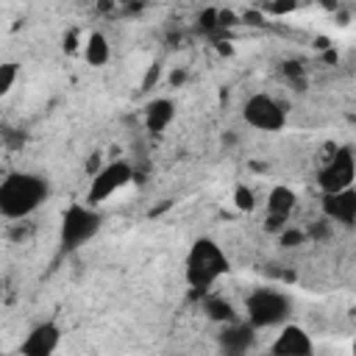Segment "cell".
Wrapping results in <instances>:
<instances>
[{
  "label": "cell",
  "mask_w": 356,
  "mask_h": 356,
  "mask_svg": "<svg viewBox=\"0 0 356 356\" xmlns=\"http://www.w3.org/2000/svg\"><path fill=\"white\" fill-rule=\"evenodd\" d=\"M44 197H47V184L33 172H11L0 184V211L8 220L28 217L42 206Z\"/></svg>",
  "instance_id": "1"
},
{
  "label": "cell",
  "mask_w": 356,
  "mask_h": 356,
  "mask_svg": "<svg viewBox=\"0 0 356 356\" xmlns=\"http://www.w3.org/2000/svg\"><path fill=\"white\" fill-rule=\"evenodd\" d=\"M234 206H236L239 211H253L256 197H253V192H250L245 184H239V186L234 189Z\"/></svg>",
  "instance_id": "16"
},
{
  "label": "cell",
  "mask_w": 356,
  "mask_h": 356,
  "mask_svg": "<svg viewBox=\"0 0 356 356\" xmlns=\"http://www.w3.org/2000/svg\"><path fill=\"white\" fill-rule=\"evenodd\" d=\"M264 11H253V8H248L245 14H242V22H248V25H264Z\"/></svg>",
  "instance_id": "22"
},
{
  "label": "cell",
  "mask_w": 356,
  "mask_h": 356,
  "mask_svg": "<svg viewBox=\"0 0 356 356\" xmlns=\"http://www.w3.org/2000/svg\"><path fill=\"white\" fill-rule=\"evenodd\" d=\"M83 58H86L92 67H103V64L111 58V47H108V39H106L100 31L89 33V39L83 42Z\"/></svg>",
  "instance_id": "14"
},
{
  "label": "cell",
  "mask_w": 356,
  "mask_h": 356,
  "mask_svg": "<svg viewBox=\"0 0 356 356\" xmlns=\"http://www.w3.org/2000/svg\"><path fill=\"white\" fill-rule=\"evenodd\" d=\"M100 228V214L92 206L72 203L61 217V245L64 250H75L83 242H89Z\"/></svg>",
  "instance_id": "4"
},
{
  "label": "cell",
  "mask_w": 356,
  "mask_h": 356,
  "mask_svg": "<svg viewBox=\"0 0 356 356\" xmlns=\"http://www.w3.org/2000/svg\"><path fill=\"white\" fill-rule=\"evenodd\" d=\"M236 22V17L231 14V11H220V28H228V25H234Z\"/></svg>",
  "instance_id": "24"
},
{
  "label": "cell",
  "mask_w": 356,
  "mask_h": 356,
  "mask_svg": "<svg viewBox=\"0 0 356 356\" xmlns=\"http://www.w3.org/2000/svg\"><path fill=\"white\" fill-rule=\"evenodd\" d=\"M159 75H161V67L159 64H153L150 70H147V75H145V81H142V89H150L156 81H159Z\"/></svg>",
  "instance_id": "23"
},
{
  "label": "cell",
  "mask_w": 356,
  "mask_h": 356,
  "mask_svg": "<svg viewBox=\"0 0 356 356\" xmlns=\"http://www.w3.org/2000/svg\"><path fill=\"white\" fill-rule=\"evenodd\" d=\"M228 270V259L214 239H195L186 253V281L192 289L206 292L222 273Z\"/></svg>",
  "instance_id": "2"
},
{
  "label": "cell",
  "mask_w": 356,
  "mask_h": 356,
  "mask_svg": "<svg viewBox=\"0 0 356 356\" xmlns=\"http://www.w3.org/2000/svg\"><path fill=\"white\" fill-rule=\"evenodd\" d=\"M312 350H314V345H312V337L306 334V328L284 325L281 334L275 337L270 353H275V356H312Z\"/></svg>",
  "instance_id": "9"
},
{
  "label": "cell",
  "mask_w": 356,
  "mask_h": 356,
  "mask_svg": "<svg viewBox=\"0 0 356 356\" xmlns=\"http://www.w3.org/2000/svg\"><path fill=\"white\" fill-rule=\"evenodd\" d=\"M353 356H356V342H353Z\"/></svg>",
  "instance_id": "27"
},
{
  "label": "cell",
  "mask_w": 356,
  "mask_h": 356,
  "mask_svg": "<svg viewBox=\"0 0 356 356\" xmlns=\"http://www.w3.org/2000/svg\"><path fill=\"white\" fill-rule=\"evenodd\" d=\"M356 181V156L350 147H337L325 167L317 175V184L323 189V195H334V192H345L350 189V184Z\"/></svg>",
  "instance_id": "6"
},
{
  "label": "cell",
  "mask_w": 356,
  "mask_h": 356,
  "mask_svg": "<svg viewBox=\"0 0 356 356\" xmlns=\"http://www.w3.org/2000/svg\"><path fill=\"white\" fill-rule=\"evenodd\" d=\"M295 8H298L295 0H278V3H267L261 11H264V14H273V17H281V14H289V11H295Z\"/></svg>",
  "instance_id": "18"
},
{
  "label": "cell",
  "mask_w": 356,
  "mask_h": 356,
  "mask_svg": "<svg viewBox=\"0 0 356 356\" xmlns=\"http://www.w3.org/2000/svg\"><path fill=\"white\" fill-rule=\"evenodd\" d=\"M303 239H306V234L298 231V228H284L281 231V245H286V248H298Z\"/></svg>",
  "instance_id": "19"
},
{
  "label": "cell",
  "mask_w": 356,
  "mask_h": 356,
  "mask_svg": "<svg viewBox=\"0 0 356 356\" xmlns=\"http://www.w3.org/2000/svg\"><path fill=\"white\" fill-rule=\"evenodd\" d=\"M184 81H186V72H184V70H175V72L170 75V83H172V86H181Z\"/></svg>",
  "instance_id": "25"
},
{
  "label": "cell",
  "mask_w": 356,
  "mask_h": 356,
  "mask_svg": "<svg viewBox=\"0 0 356 356\" xmlns=\"http://www.w3.org/2000/svg\"><path fill=\"white\" fill-rule=\"evenodd\" d=\"M131 178H134V170H131L128 161H108L106 167H100V170L92 175L86 200H89L92 206H95V203H103V200H108L111 195H117Z\"/></svg>",
  "instance_id": "7"
},
{
  "label": "cell",
  "mask_w": 356,
  "mask_h": 356,
  "mask_svg": "<svg viewBox=\"0 0 356 356\" xmlns=\"http://www.w3.org/2000/svg\"><path fill=\"white\" fill-rule=\"evenodd\" d=\"M61 342V331L56 323H39L36 328H31V334L22 339L19 353L22 356H53L56 348Z\"/></svg>",
  "instance_id": "8"
},
{
  "label": "cell",
  "mask_w": 356,
  "mask_h": 356,
  "mask_svg": "<svg viewBox=\"0 0 356 356\" xmlns=\"http://www.w3.org/2000/svg\"><path fill=\"white\" fill-rule=\"evenodd\" d=\"M203 312H206V317L214 320V323H222V325L236 323V312H234L231 300H225V298H220V295L206 298V300H203Z\"/></svg>",
  "instance_id": "15"
},
{
  "label": "cell",
  "mask_w": 356,
  "mask_h": 356,
  "mask_svg": "<svg viewBox=\"0 0 356 356\" xmlns=\"http://www.w3.org/2000/svg\"><path fill=\"white\" fill-rule=\"evenodd\" d=\"M284 75H286V78H292V81H298V86H303V70H300V64H298V61L284 64Z\"/></svg>",
  "instance_id": "21"
},
{
  "label": "cell",
  "mask_w": 356,
  "mask_h": 356,
  "mask_svg": "<svg viewBox=\"0 0 356 356\" xmlns=\"http://www.w3.org/2000/svg\"><path fill=\"white\" fill-rule=\"evenodd\" d=\"M172 117H175V103L167 100V97H156L145 108V128L150 134H161L172 122Z\"/></svg>",
  "instance_id": "12"
},
{
  "label": "cell",
  "mask_w": 356,
  "mask_h": 356,
  "mask_svg": "<svg viewBox=\"0 0 356 356\" xmlns=\"http://www.w3.org/2000/svg\"><path fill=\"white\" fill-rule=\"evenodd\" d=\"M14 81H17V64L14 61H6L0 67V95H8L14 89Z\"/></svg>",
  "instance_id": "17"
},
{
  "label": "cell",
  "mask_w": 356,
  "mask_h": 356,
  "mask_svg": "<svg viewBox=\"0 0 356 356\" xmlns=\"http://www.w3.org/2000/svg\"><path fill=\"white\" fill-rule=\"evenodd\" d=\"M242 117H245V122H248L250 128L264 131V134H275V131H281V128L286 125V111H284V106H281L275 97H270L267 92L250 95V97L245 100V106H242Z\"/></svg>",
  "instance_id": "5"
},
{
  "label": "cell",
  "mask_w": 356,
  "mask_h": 356,
  "mask_svg": "<svg viewBox=\"0 0 356 356\" xmlns=\"http://www.w3.org/2000/svg\"><path fill=\"white\" fill-rule=\"evenodd\" d=\"M270 356H275V353H270Z\"/></svg>",
  "instance_id": "28"
},
{
  "label": "cell",
  "mask_w": 356,
  "mask_h": 356,
  "mask_svg": "<svg viewBox=\"0 0 356 356\" xmlns=\"http://www.w3.org/2000/svg\"><path fill=\"white\" fill-rule=\"evenodd\" d=\"M253 325L250 323H231L220 334V348L225 356H245V350L253 345Z\"/></svg>",
  "instance_id": "11"
},
{
  "label": "cell",
  "mask_w": 356,
  "mask_h": 356,
  "mask_svg": "<svg viewBox=\"0 0 356 356\" xmlns=\"http://www.w3.org/2000/svg\"><path fill=\"white\" fill-rule=\"evenodd\" d=\"M245 312H248V323L253 328H270V325H281L289 312H292V303L284 292L278 289H253L245 300Z\"/></svg>",
  "instance_id": "3"
},
{
  "label": "cell",
  "mask_w": 356,
  "mask_h": 356,
  "mask_svg": "<svg viewBox=\"0 0 356 356\" xmlns=\"http://www.w3.org/2000/svg\"><path fill=\"white\" fill-rule=\"evenodd\" d=\"M64 50H75V33H70V36L64 39Z\"/></svg>",
  "instance_id": "26"
},
{
  "label": "cell",
  "mask_w": 356,
  "mask_h": 356,
  "mask_svg": "<svg viewBox=\"0 0 356 356\" xmlns=\"http://www.w3.org/2000/svg\"><path fill=\"white\" fill-rule=\"evenodd\" d=\"M295 192L289 186H273L270 195H267V217H275V220H286L289 211L295 209Z\"/></svg>",
  "instance_id": "13"
},
{
  "label": "cell",
  "mask_w": 356,
  "mask_h": 356,
  "mask_svg": "<svg viewBox=\"0 0 356 356\" xmlns=\"http://www.w3.org/2000/svg\"><path fill=\"white\" fill-rule=\"evenodd\" d=\"M200 25H203V31H217L220 28V11L217 8H209V11H203L200 14Z\"/></svg>",
  "instance_id": "20"
},
{
  "label": "cell",
  "mask_w": 356,
  "mask_h": 356,
  "mask_svg": "<svg viewBox=\"0 0 356 356\" xmlns=\"http://www.w3.org/2000/svg\"><path fill=\"white\" fill-rule=\"evenodd\" d=\"M323 214H325L328 222L353 225L356 222V189L323 195Z\"/></svg>",
  "instance_id": "10"
}]
</instances>
